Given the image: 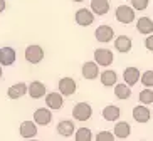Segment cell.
Wrapping results in <instances>:
<instances>
[{"label": "cell", "mask_w": 153, "mask_h": 141, "mask_svg": "<svg viewBox=\"0 0 153 141\" xmlns=\"http://www.w3.org/2000/svg\"><path fill=\"white\" fill-rule=\"evenodd\" d=\"M101 114H103V118L106 121L113 123V121H118V119L121 118V109L116 104H108V106H104V109Z\"/></svg>", "instance_id": "7402d4cb"}, {"label": "cell", "mask_w": 153, "mask_h": 141, "mask_svg": "<svg viewBox=\"0 0 153 141\" xmlns=\"http://www.w3.org/2000/svg\"><path fill=\"white\" fill-rule=\"evenodd\" d=\"M24 57H25V61L29 64H41L45 57V52L39 44H30V46L25 47Z\"/></svg>", "instance_id": "7a4b0ae2"}, {"label": "cell", "mask_w": 153, "mask_h": 141, "mask_svg": "<svg viewBox=\"0 0 153 141\" xmlns=\"http://www.w3.org/2000/svg\"><path fill=\"white\" fill-rule=\"evenodd\" d=\"M91 116H93V108H91L89 103H77L72 108V118L76 119V121L84 123V121L91 119Z\"/></svg>", "instance_id": "3957f363"}, {"label": "cell", "mask_w": 153, "mask_h": 141, "mask_svg": "<svg viewBox=\"0 0 153 141\" xmlns=\"http://www.w3.org/2000/svg\"><path fill=\"white\" fill-rule=\"evenodd\" d=\"M34 121L37 123V126H47L52 121V109L49 108H39L34 111Z\"/></svg>", "instance_id": "30bf717a"}, {"label": "cell", "mask_w": 153, "mask_h": 141, "mask_svg": "<svg viewBox=\"0 0 153 141\" xmlns=\"http://www.w3.org/2000/svg\"><path fill=\"white\" fill-rule=\"evenodd\" d=\"M140 81H141V84H143L145 87H153V71L152 69H150V71H145V72L141 74Z\"/></svg>", "instance_id": "4316f807"}, {"label": "cell", "mask_w": 153, "mask_h": 141, "mask_svg": "<svg viewBox=\"0 0 153 141\" xmlns=\"http://www.w3.org/2000/svg\"><path fill=\"white\" fill-rule=\"evenodd\" d=\"M131 116H133V119H135L136 123L145 124V123H148L150 118H152V111H150V108L146 104H138L133 108Z\"/></svg>", "instance_id": "5b68a950"}, {"label": "cell", "mask_w": 153, "mask_h": 141, "mask_svg": "<svg viewBox=\"0 0 153 141\" xmlns=\"http://www.w3.org/2000/svg\"><path fill=\"white\" fill-rule=\"evenodd\" d=\"M5 9H7V2H5V0H0V14H2Z\"/></svg>", "instance_id": "4dcf8cb0"}, {"label": "cell", "mask_w": 153, "mask_h": 141, "mask_svg": "<svg viewBox=\"0 0 153 141\" xmlns=\"http://www.w3.org/2000/svg\"><path fill=\"white\" fill-rule=\"evenodd\" d=\"M37 123L36 121H22L20 126H19V134L25 140H30V138L37 136Z\"/></svg>", "instance_id": "7c38bea8"}, {"label": "cell", "mask_w": 153, "mask_h": 141, "mask_svg": "<svg viewBox=\"0 0 153 141\" xmlns=\"http://www.w3.org/2000/svg\"><path fill=\"white\" fill-rule=\"evenodd\" d=\"M121 141H128V140H121Z\"/></svg>", "instance_id": "d590c367"}, {"label": "cell", "mask_w": 153, "mask_h": 141, "mask_svg": "<svg viewBox=\"0 0 153 141\" xmlns=\"http://www.w3.org/2000/svg\"><path fill=\"white\" fill-rule=\"evenodd\" d=\"M145 47H146V50L153 52V34L146 35V39H145Z\"/></svg>", "instance_id": "f546056e"}, {"label": "cell", "mask_w": 153, "mask_h": 141, "mask_svg": "<svg viewBox=\"0 0 153 141\" xmlns=\"http://www.w3.org/2000/svg\"><path fill=\"white\" fill-rule=\"evenodd\" d=\"M113 133H114V136L120 138V140H128V136L131 134V126L130 123H126V121H118L113 128Z\"/></svg>", "instance_id": "44dd1931"}, {"label": "cell", "mask_w": 153, "mask_h": 141, "mask_svg": "<svg viewBox=\"0 0 153 141\" xmlns=\"http://www.w3.org/2000/svg\"><path fill=\"white\" fill-rule=\"evenodd\" d=\"M140 141H146V140H140Z\"/></svg>", "instance_id": "e575fe53"}, {"label": "cell", "mask_w": 153, "mask_h": 141, "mask_svg": "<svg viewBox=\"0 0 153 141\" xmlns=\"http://www.w3.org/2000/svg\"><path fill=\"white\" fill-rule=\"evenodd\" d=\"M94 37H96V41L103 42V44H108L114 37V29L111 25H108V24H103V25H99L94 30Z\"/></svg>", "instance_id": "52a82bcc"}, {"label": "cell", "mask_w": 153, "mask_h": 141, "mask_svg": "<svg viewBox=\"0 0 153 141\" xmlns=\"http://www.w3.org/2000/svg\"><path fill=\"white\" fill-rule=\"evenodd\" d=\"M74 20L81 27H89L91 24H94V12L91 9H77L74 14Z\"/></svg>", "instance_id": "277c9868"}, {"label": "cell", "mask_w": 153, "mask_h": 141, "mask_svg": "<svg viewBox=\"0 0 153 141\" xmlns=\"http://www.w3.org/2000/svg\"><path fill=\"white\" fill-rule=\"evenodd\" d=\"M133 47V41H131V37L128 35H118L114 39V49L118 52H121V54H128Z\"/></svg>", "instance_id": "e0dca14e"}, {"label": "cell", "mask_w": 153, "mask_h": 141, "mask_svg": "<svg viewBox=\"0 0 153 141\" xmlns=\"http://www.w3.org/2000/svg\"><path fill=\"white\" fill-rule=\"evenodd\" d=\"M138 99L141 104H153V91L150 87H145L143 91H140Z\"/></svg>", "instance_id": "484cf974"}, {"label": "cell", "mask_w": 153, "mask_h": 141, "mask_svg": "<svg viewBox=\"0 0 153 141\" xmlns=\"http://www.w3.org/2000/svg\"><path fill=\"white\" fill-rule=\"evenodd\" d=\"M72 2H77V4H81V2H84V0H72Z\"/></svg>", "instance_id": "d6a6232c"}, {"label": "cell", "mask_w": 153, "mask_h": 141, "mask_svg": "<svg viewBox=\"0 0 153 141\" xmlns=\"http://www.w3.org/2000/svg\"><path fill=\"white\" fill-rule=\"evenodd\" d=\"M15 59H17V52H15L14 47L10 46H5V47H0V64L9 67V66H14Z\"/></svg>", "instance_id": "9c48e42d"}, {"label": "cell", "mask_w": 153, "mask_h": 141, "mask_svg": "<svg viewBox=\"0 0 153 141\" xmlns=\"http://www.w3.org/2000/svg\"><path fill=\"white\" fill-rule=\"evenodd\" d=\"M77 91V84L72 78H61L59 79V92L62 96H74Z\"/></svg>", "instance_id": "8fae6325"}, {"label": "cell", "mask_w": 153, "mask_h": 141, "mask_svg": "<svg viewBox=\"0 0 153 141\" xmlns=\"http://www.w3.org/2000/svg\"><path fill=\"white\" fill-rule=\"evenodd\" d=\"M94 61L101 67H109L114 61V54L109 49H96L94 50Z\"/></svg>", "instance_id": "8992f818"}, {"label": "cell", "mask_w": 153, "mask_h": 141, "mask_svg": "<svg viewBox=\"0 0 153 141\" xmlns=\"http://www.w3.org/2000/svg\"><path fill=\"white\" fill-rule=\"evenodd\" d=\"M51 141H56V140H51Z\"/></svg>", "instance_id": "8d00e7d4"}, {"label": "cell", "mask_w": 153, "mask_h": 141, "mask_svg": "<svg viewBox=\"0 0 153 141\" xmlns=\"http://www.w3.org/2000/svg\"><path fill=\"white\" fill-rule=\"evenodd\" d=\"M29 96H30L32 99H41L47 94V89H45V84L41 81H32L29 84Z\"/></svg>", "instance_id": "9a60e30c"}, {"label": "cell", "mask_w": 153, "mask_h": 141, "mask_svg": "<svg viewBox=\"0 0 153 141\" xmlns=\"http://www.w3.org/2000/svg\"><path fill=\"white\" fill-rule=\"evenodd\" d=\"M150 5V0H131V7L135 10H146Z\"/></svg>", "instance_id": "f1b7e54d"}, {"label": "cell", "mask_w": 153, "mask_h": 141, "mask_svg": "<svg viewBox=\"0 0 153 141\" xmlns=\"http://www.w3.org/2000/svg\"><path fill=\"white\" fill-rule=\"evenodd\" d=\"M99 81H101V84H103L104 87L116 86V82H118V74H116V71H111V69H106V71H103V72L99 74Z\"/></svg>", "instance_id": "d6986e66"}, {"label": "cell", "mask_w": 153, "mask_h": 141, "mask_svg": "<svg viewBox=\"0 0 153 141\" xmlns=\"http://www.w3.org/2000/svg\"><path fill=\"white\" fill-rule=\"evenodd\" d=\"M29 92V84L25 82H15L12 86L7 89V96H9V99H20L24 96Z\"/></svg>", "instance_id": "4fadbf2b"}, {"label": "cell", "mask_w": 153, "mask_h": 141, "mask_svg": "<svg viewBox=\"0 0 153 141\" xmlns=\"http://www.w3.org/2000/svg\"><path fill=\"white\" fill-rule=\"evenodd\" d=\"M141 74H140V69L138 67H126L123 71V81L128 84V86H135L136 82L140 81Z\"/></svg>", "instance_id": "ffe728a7"}, {"label": "cell", "mask_w": 153, "mask_h": 141, "mask_svg": "<svg viewBox=\"0 0 153 141\" xmlns=\"http://www.w3.org/2000/svg\"><path fill=\"white\" fill-rule=\"evenodd\" d=\"M56 131L64 138H71L74 133H76V126H74V121L71 119H64V121H59V124L56 126Z\"/></svg>", "instance_id": "2e32d148"}, {"label": "cell", "mask_w": 153, "mask_h": 141, "mask_svg": "<svg viewBox=\"0 0 153 141\" xmlns=\"http://www.w3.org/2000/svg\"><path fill=\"white\" fill-rule=\"evenodd\" d=\"M114 96L121 101L130 99L131 97V86H128L126 82H120V84L116 82V86H114Z\"/></svg>", "instance_id": "cb8c5ba5"}, {"label": "cell", "mask_w": 153, "mask_h": 141, "mask_svg": "<svg viewBox=\"0 0 153 141\" xmlns=\"http://www.w3.org/2000/svg\"><path fill=\"white\" fill-rule=\"evenodd\" d=\"M114 17L120 24L123 25H128V24L135 22L136 20V10L131 7V5H118L116 10H114Z\"/></svg>", "instance_id": "6da1fadb"}, {"label": "cell", "mask_w": 153, "mask_h": 141, "mask_svg": "<svg viewBox=\"0 0 153 141\" xmlns=\"http://www.w3.org/2000/svg\"><path fill=\"white\" fill-rule=\"evenodd\" d=\"M27 141H39V140H36V138H30V140H27Z\"/></svg>", "instance_id": "836d02e7"}, {"label": "cell", "mask_w": 153, "mask_h": 141, "mask_svg": "<svg viewBox=\"0 0 153 141\" xmlns=\"http://www.w3.org/2000/svg\"><path fill=\"white\" fill-rule=\"evenodd\" d=\"M2 67H4V66L0 64V79H2V76H4V69H2Z\"/></svg>", "instance_id": "1f68e13d"}, {"label": "cell", "mask_w": 153, "mask_h": 141, "mask_svg": "<svg viewBox=\"0 0 153 141\" xmlns=\"http://www.w3.org/2000/svg\"><path fill=\"white\" fill-rule=\"evenodd\" d=\"M45 106L49 108V109H61L64 106V96L61 92H47L45 94Z\"/></svg>", "instance_id": "5bb4252c"}, {"label": "cell", "mask_w": 153, "mask_h": 141, "mask_svg": "<svg viewBox=\"0 0 153 141\" xmlns=\"http://www.w3.org/2000/svg\"><path fill=\"white\" fill-rule=\"evenodd\" d=\"M136 30L143 35H150L153 34V20L150 17H140L136 20Z\"/></svg>", "instance_id": "603a6c76"}, {"label": "cell", "mask_w": 153, "mask_h": 141, "mask_svg": "<svg viewBox=\"0 0 153 141\" xmlns=\"http://www.w3.org/2000/svg\"><path fill=\"white\" fill-rule=\"evenodd\" d=\"M81 74H82V78L88 79V81H93V79L99 78V64L96 61H88V62H84L81 67Z\"/></svg>", "instance_id": "ba28073f"}, {"label": "cell", "mask_w": 153, "mask_h": 141, "mask_svg": "<svg viewBox=\"0 0 153 141\" xmlns=\"http://www.w3.org/2000/svg\"><path fill=\"white\" fill-rule=\"evenodd\" d=\"M89 9L94 12V15L103 17L109 12V0H91Z\"/></svg>", "instance_id": "ac0fdd59"}, {"label": "cell", "mask_w": 153, "mask_h": 141, "mask_svg": "<svg viewBox=\"0 0 153 141\" xmlns=\"http://www.w3.org/2000/svg\"><path fill=\"white\" fill-rule=\"evenodd\" d=\"M114 133L111 131H99L94 136V141H114Z\"/></svg>", "instance_id": "83f0119b"}, {"label": "cell", "mask_w": 153, "mask_h": 141, "mask_svg": "<svg viewBox=\"0 0 153 141\" xmlns=\"http://www.w3.org/2000/svg\"><path fill=\"white\" fill-rule=\"evenodd\" d=\"M74 140L76 141H93V131H91L89 128H79L76 129L74 133Z\"/></svg>", "instance_id": "d4e9b609"}]
</instances>
